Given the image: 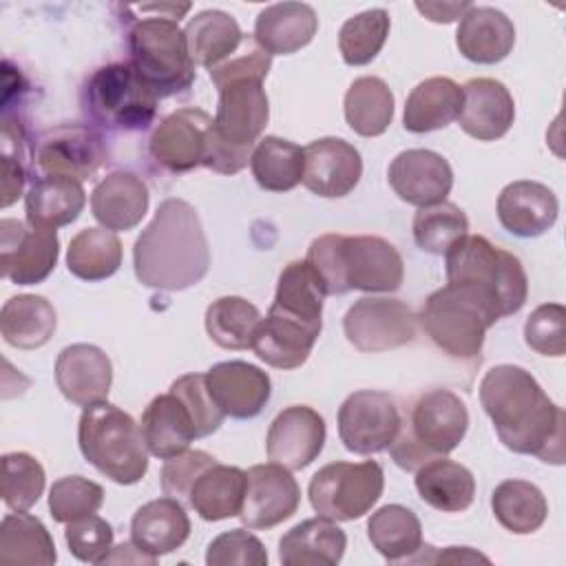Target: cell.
I'll return each mask as SVG.
<instances>
[{
  "label": "cell",
  "mask_w": 566,
  "mask_h": 566,
  "mask_svg": "<svg viewBox=\"0 0 566 566\" xmlns=\"http://www.w3.org/2000/svg\"><path fill=\"white\" fill-rule=\"evenodd\" d=\"M480 402L509 451L564 464V409L546 396L531 371L520 365L491 367L480 382Z\"/></svg>",
  "instance_id": "obj_1"
},
{
  "label": "cell",
  "mask_w": 566,
  "mask_h": 566,
  "mask_svg": "<svg viewBox=\"0 0 566 566\" xmlns=\"http://www.w3.org/2000/svg\"><path fill=\"white\" fill-rule=\"evenodd\" d=\"M142 285L181 292L197 285L210 268V245L197 210L184 199H164L133 248Z\"/></svg>",
  "instance_id": "obj_2"
},
{
  "label": "cell",
  "mask_w": 566,
  "mask_h": 566,
  "mask_svg": "<svg viewBox=\"0 0 566 566\" xmlns=\"http://www.w3.org/2000/svg\"><path fill=\"white\" fill-rule=\"evenodd\" d=\"M272 66V55L254 40H243L241 49L210 69V80L219 91L214 130L234 148H254L270 119V102L263 80Z\"/></svg>",
  "instance_id": "obj_3"
},
{
  "label": "cell",
  "mask_w": 566,
  "mask_h": 566,
  "mask_svg": "<svg viewBox=\"0 0 566 566\" xmlns=\"http://www.w3.org/2000/svg\"><path fill=\"white\" fill-rule=\"evenodd\" d=\"M305 261L316 270L327 294L396 292L405 276L396 245L371 234H323L310 243Z\"/></svg>",
  "instance_id": "obj_4"
},
{
  "label": "cell",
  "mask_w": 566,
  "mask_h": 566,
  "mask_svg": "<svg viewBox=\"0 0 566 566\" xmlns=\"http://www.w3.org/2000/svg\"><path fill=\"white\" fill-rule=\"evenodd\" d=\"M447 283L475 292L497 318L520 312L528 296L522 261L482 234H464L444 252Z\"/></svg>",
  "instance_id": "obj_5"
},
{
  "label": "cell",
  "mask_w": 566,
  "mask_h": 566,
  "mask_svg": "<svg viewBox=\"0 0 566 566\" xmlns=\"http://www.w3.org/2000/svg\"><path fill=\"white\" fill-rule=\"evenodd\" d=\"M157 15L137 20L128 31L130 64L157 97L184 93L195 82V62L179 18L190 4H150Z\"/></svg>",
  "instance_id": "obj_6"
},
{
  "label": "cell",
  "mask_w": 566,
  "mask_h": 566,
  "mask_svg": "<svg viewBox=\"0 0 566 566\" xmlns=\"http://www.w3.org/2000/svg\"><path fill=\"white\" fill-rule=\"evenodd\" d=\"M82 455L108 480L135 484L148 471V447L130 413L102 400L84 407L77 424Z\"/></svg>",
  "instance_id": "obj_7"
},
{
  "label": "cell",
  "mask_w": 566,
  "mask_h": 566,
  "mask_svg": "<svg viewBox=\"0 0 566 566\" xmlns=\"http://www.w3.org/2000/svg\"><path fill=\"white\" fill-rule=\"evenodd\" d=\"M467 429L469 411L462 398L449 389H429L416 400L409 427L400 424L389 453L400 469L416 471L424 462L458 449Z\"/></svg>",
  "instance_id": "obj_8"
},
{
  "label": "cell",
  "mask_w": 566,
  "mask_h": 566,
  "mask_svg": "<svg viewBox=\"0 0 566 566\" xmlns=\"http://www.w3.org/2000/svg\"><path fill=\"white\" fill-rule=\"evenodd\" d=\"M418 321L438 349L458 360H473L482 352L486 329L500 318L475 292L447 283L427 296Z\"/></svg>",
  "instance_id": "obj_9"
},
{
  "label": "cell",
  "mask_w": 566,
  "mask_h": 566,
  "mask_svg": "<svg viewBox=\"0 0 566 566\" xmlns=\"http://www.w3.org/2000/svg\"><path fill=\"white\" fill-rule=\"evenodd\" d=\"M157 95L130 62L99 66L86 82L84 104L93 122L117 130H142L157 113Z\"/></svg>",
  "instance_id": "obj_10"
},
{
  "label": "cell",
  "mask_w": 566,
  "mask_h": 566,
  "mask_svg": "<svg viewBox=\"0 0 566 566\" xmlns=\"http://www.w3.org/2000/svg\"><path fill=\"white\" fill-rule=\"evenodd\" d=\"M382 486L385 473L374 460L329 462L312 475L307 495L318 515L352 522L371 511L382 495Z\"/></svg>",
  "instance_id": "obj_11"
},
{
  "label": "cell",
  "mask_w": 566,
  "mask_h": 566,
  "mask_svg": "<svg viewBox=\"0 0 566 566\" xmlns=\"http://www.w3.org/2000/svg\"><path fill=\"white\" fill-rule=\"evenodd\" d=\"M345 338L367 354L409 345L418 332L416 314L398 298L363 296L343 318Z\"/></svg>",
  "instance_id": "obj_12"
},
{
  "label": "cell",
  "mask_w": 566,
  "mask_h": 566,
  "mask_svg": "<svg viewBox=\"0 0 566 566\" xmlns=\"http://www.w3.org/2000/svg\"><path fill=\"white\" fill-rule=\"evenodd\" d=\"M400 424L402 418L398 405L385 391H354L338 409V438L345 449L356 455H371L389 449Z\"/></svg>",
  "instance_id": "obj_13"
},
{
  "label": "cell",
  "mask_w": 566,
  "mask_h": 566,
  "mask_svg": "<svg viewBox=\"0 0 566 566\" xmlns=\"http://www.w3.org/2000/svg\"><path fill=\"white\" fill-rule=\"evenodd\" d=\"M214 142V119L201 108H179L166 115L150 135V157L170 172L206 166Z\"/></svg>",
  "instance_id": "obj_14"
},
{
  "label": "cell",
  "mask_w": 566,
  "mask_h": 566,
  "mask_svg": "<svg viewBox=\"0 0 566 566\" xmlns=\"http://www.w3.org/2000/svg\"><path fill=\"white\" fill-rule=\"evenodd\" d=\"M57 254L60 241L53 228L18 219L0 221V268L7 281L15 285L42 283L55 270Z\"/></svg>",
  "instance_id": "obj_15"
},
{
  "label": "cell",
  "mask_w": 566,
  "mask_h": 566,
  "mask_svg": "<svg viewBox=\"0 0 566 566\" xmlns=\"http://www.w3.org/2000/svg\"><path fill=\"white\" fill-rule=\"evenodd\" d=\"M245 478L248 482L239 517L248 528H272L296 513L301 489L290 469L276 462L254 464L245 471Z\"/></svg>",
  "instance_id": "obj_16"
},
{
  "label": "cell",
  "mask_w": 566,
  "mask_h": 566,
  "mask_svg": "<svg viewBox=\"0 0 566 566\" xmlns=\"http://www.w3.org/2000/svg\"><path fill=\"white\" fill-rule=\"evenodd\" d=\"M325 433V420L316 409L290 405L276 413L268 429V458L290 471L305 469L321 455Z\"/></svg>",
  "instance_id": "obj_17"
},
{
  "label": "cell",
  "mask_w": 566,
  "mask_h": 566,
  "mask_svg": "<svg viewBox=\"0 0 566 566\" xmlns=\"http://www.w3.org/2000/svg\"><path fill=\"white\" fill-rule=\"evenodd\" d=\"M106 159L102 137L86 126H57L49 130L35 150V164L44 175L84 181L93 177Z\"/></svg>",
  "instance_id": "obj_18"
},
{
  "label": "cell",
  "mask_w": 566,
  "mask_h": 566,
  "mask_svg": "<svg viewBox=\"0 0 566 566\" xmlns=\"http://www.w3.org/2000/svg\"><path fill=\"white\" fill-rule=\"evenodd\" d=\"M303 186L325 199L349 195L363 177L360 153L340 137H321L303 148Z\"/></svg>",
  "instance_id": "obj_19"
},
{
  "label": "cell",
  "mask_w": 566,
  "mask_h": 566,
  "mask_svg": "<svg viewBox=\"0 0 566 566\" xmlns=\"http://www.w3.org/2000/svg\"><path fill=\"white\" fill-rule=\"evenodd\" d=\"M203 376L214 405L237 420L259 416L272 396L270 376L245 360L217 363Z\"/></svg>",
  "instance_id": "obj_20"
},
{
  "label": "cell",
  "mask_w": 566,
  "mask_h": 566,
  "mask_svg": "<svg viewBox=\"0 0 566 566\" xmlns=\"http://www.w3.org/2000/svg\"><path fill=\"white\" fill-rule=\"evenodd\" d=\"M389 186L394 192L418 208L447 201L453 186V170L449 161L427 148H409L389 164Z\"/></svg>",
  "instance_id": "obj_21"
},
{
  "label": "cell",
  "mask_w": 566,
  "mask_h": 566,
  "mask_svg": "<svg viewBox=\"0 0 566 566\" xmlns=\"http://www.w3.org/2000/svg\"><path fill=\"white\" fill-rule=\"evenodd\" d=\"M55 382L62 396L77 407L102 402L113 382L111 358L88 343L69 345L57 354Z\"/></svg>",
  "instance_id": "obj_22"
},
{
  "label": "cell",
  "mask_w": 566,
  "mask_h": 566,
  "mask_svg": "<svg viewBox=\"0 0 566 566\" xmlns=\"http://www.w3.org/2000/svg\"><path fill=\"white\" fill-rule=\"evenodd\" d=\"M515 122V102L509 88L493 77H473L462 86L460 128L478 142H495Z\"/></svg>",
  "instance_id": "obj_23"
},
{
  "label": "cell",
  "mask_w": 566,
  "mask_h": 566,
  "mask_svg": "<svg viewBox=\"0 0 566 566\" xmlns=\"http://www.w3.org/2000/svg\"><path fill=\"white\" fill-rule=\"evenodd\" d=\"M557 214V195L539 181H511L497 197V219L502 228L522 239H533L548 232L555 226Z\"/></svg>",
  "instance_id": "obj_24"
},
{
  "label": "cell",
  "mask_w": 566,
  "mask_h": 566,
  "mask_svg": "<svg viewBox=\"0 0 566 566\" xmlns=\"http://www.w3.org/2000/svg\"><path fill=\"white\" fill-rule=\"evenodd\" d=\"M148 186L128 170L106 175L91 192V212L111 232L133 230L148 212Z\"/></svg>",
  "instance_id": "obj_25"
},
{
  "label": "cell",
  "mask_w": 566,
  "mask_h": 566,
  "mask_svg": "<svg viewBox=\"0 0 566 566\" xmlns=\"http://www.w3.org/2000/svg\"><path fill=\"white\" fill-rule=\"evenodd\" d=\"M515 44V27L506 13L493 7H475L460 18L455 31L458 51L475 64L502 62Z\"/></svg>",
  "instance_id": "obj_26"
},
{
  "label": "cell",
  "mask_w": 566,
  "mask_h": 566,
  "mask_svg": "<svg viewBox=\"0 0 566 566\" xmlns=\"http://www.w3.org/2000/svg\"><path fill=\"white\" fill-rule=\"evenodd\" d=\"M318 29L316 11L305 2H276L259 11L254 42L270 55H290L312 42Z\"/></svg>",
  "instance_id": "obj_27"
},
{
  "label": "cell",
  "mask_w": 566,
  "mask_h": 566,
  "mask_svg": "<svg viewBox=\"0 0 566 566\" xmlns=\"http://www.w3.org/2000/svg\"><path fill=\"white\" fill-rule=\"evenodd\" d=\"M190 535V520L184 504L175 497H157L139 506L130 520V542L153 555L161 557L177 551Z\"/></svg>",
  "instance_id": "obj_28"
},
{
  "label": "cell",
  "mask_w": 566,
  "mask_h": 566,
  "mask_svg": "<svg viewBox=\"0 0 566 566\" xmlns=\"http://www.w3.org/2000/svg\"><path fill=\"white\" fill-rule=\"evenodd\" d=\"M347 548L345 531L329 517H310L292 526L279 542L283 566H336Z\"/></svg>",
  "instance_id": "obj_29"
},
{
  "label": "cell",
  "mask_w": 566,
  "mask_h": 566,
  "mask_svg": "<svg viewBox=\"0 0 566 566\" xmlns=\"http://www.w3.org/2000/svg\"><path fill=\"white\" fill-rule=\"evenodd\" d=\"M144 442L148 447V453L168 460L177 453H184L192 440H197L195 422L179 396L172 391L155 396L139 420Z\"/></svg>",
  "instance_id": "obj_30"
},
{
  "label": "cell",
  "mask_w": 566,
  "mask_h": 566,
  "mask_svg": "<svg viewBox=\"0 0 566 566\" xmlns=\"http://www.w3.org/2000/svg\"><path fill=\"white\" fill-rule=\"evenodd\" d=\"M318 334L316 327L268 312L254 332L252 349L270 367L296 369L310 358Z\"/></svg>",
  "instance_id": "obj_31"
},
{
  "label": "cell",
  "mask_w": 566,
  "mask_h": 566,
  "mask_svg": "<svg viewBox=\"0 0 566 566\" xmlns=\"http://www.w3.org/2000/svg\"><path fill=\"white\" fill-rule=\"evenodd\" d=\"M325 296L327 292L316 270L305 259L290 261L279 274L276 294L270 305V312L321 329Z\"/></svg>",
  "instance_id": "obj_32"
},
{
  "label": "cell",
  "mask_w": 566,
  "mask_h": 566,
  "mask_svg": "<svg viewBox=\"0 0 566 566\" xmlns=\"http://www.w3.org/2000/svg\"><path fill=\"white\" fill-rule=\"evenodd\" d=\"M462 108V86L451 77H427L416 84L405 102L402 124L409 133L422 135L449 126Z\"/></svg>",
  "instance_id": "obj_33"
},
{
  "label": "cell",
  "mask_w": 566,
  "mask_h": 566,
  "mask_svg": "<svg viewBox=\"0 0 566 566\" xmlns=\"http://www.w3.org/2000/svg\"><path fill=\"white\" fill-rule=\"evenodd\" d=\"M416 491L436 511L460 513L473 504L475 478L464 464L438 455L416 469Z\"/></svg>",
  "instance_id": "obj_34"
},
{
  "label": "cell",
  "mask_w": 566,
  "mask_h": 566,
  "mask_svg": "<svg viewBox=\"0 0 566 566\" xmlns=\"http://www.w3.org/2000/svg\"><path fill=\"white\" fill-rule=\"evenodd\" d=\"M245 471L228 464H210L199 473L188 493V504L206 522L228 520L241 513L245 495Z\"/></svg>",
  "instance_id": "obj_35"
},
{
  "label": "cell",
  "mask_w": 566,
  "mask_h": 566,
  "mask_svg": "<svg viewBox=\"0 0 566 566\" xmlns=\"http://www.w3.org/2000/svg\"><path fill=\"white\" fill-rule=\"evenodd\" d=\"M184 33L192 62L208 71L232 57L245 40L239 22L219 9L199 11L190 18Z\"/></svg>",
  "instance_id": "obj_36"
},
{
  "label": "cell",
  "mask_w": 566,
  "mask_h": 566,
  "mask_svg": "<svg viewBox=\"0 0 566 566\" xmlns=\"http://www.w3.org/2000/svg\"><path fill=\"white\" fill-rule=\"evenodd\" d=\"M86 192L82 181L44 175L33 181L24 197L27 221L42 228H60L73 223L84 210Z\"/></svg>",
  "instance_id": "obj_37"
},
{
  "label": "cell",
  "mask_w": 566,
  "mask_h": 566,
  "mask_svg": "<svg viewBox=\"0 0 566 566\" xmlns=\"http://www.w3.org/2000/svg\"><path fill=\"white\" fill-rule=\"evenodd\" d=\"M55 327V310L44 296L18 294L2 305L0 332L11 347L38 349L51 340Z\"/></svg>",
  "instance_id": "obj_38"
},
{
  "label": "cell",
  "mask_w": 566,
  "mask_h": 566,
  "mask_svg": "<svg viewBox=\"0 0 566 566\" xmlns=\"http://www.w3.org/2000/svg\"><path fill=\"white\" fill-rule=\"evenodd\" d=\"M55 559V542L38 517L24 511L4 515L0 524V564L51 566Z\"/></svg>",
  "instance_id": "obj_39"
},
{
  "label": "cell",
  "mask_w": 566,
  "mask_h": 566,
  "mask_svg": "<svg viewBox=\"0 0 566 566\" xmlns=\"http://www.w3.org/2000/svg\"><path fill=\"white\" fill-rule=\"evenodd\" d=\"M345 122L360 137L382 135L394 119V93L385 80L363 75L345 93Z\"/></svg>",
  "instance_id": "obj_40"
},
{
  "label": "cell",
  "mask_w": 566,
  "mask_h": 566,
  "mask_svg": "<svg viewBox=\"0 0 566 566\" xmlns=\"http://www.w3.org/2000/svg\"><path fill=\"white\" fill-rule=\"evenodd\" d=\"M303 148L290 139L261 137L250 155V170L256 184L270 192H287L303 181Z\"/></svg>",
  "instance_id": "obj_41"
},
{
  "label": "cell",
  "mask_w": 566,
  "mask_h": 566,
  "mask_svg": "<svg viewBox=\"0 0 566 566\" xmlns=\"http://www.w3.org/2000/svg\"><path fill=\"white\" fill-rule=\"evenodd\" d=\"M367 537L387 562H400L420 551L422 524L411 509L385 504L367 520Z\"/></svg>",
  "instance_id": "obj_42"
},
{
  "label": "cell",
  "mask_w": 566,
  "mask_h": 566,
  "mask_svg": "<svg viewBox=\"0 0 566 566\" xmlns=\"http://www.w3.org/2000/svg\"><path fill=\"white\" fill-rule=\"evenodd\" d=\"M491 509L495 520L515 535L535 533L548 515L544 493L526 480H504L493 489Z\"/></svg>",
  "instance_id": "obj_43"
},
{
  "label": "cell",
  "mask_w": 566,
  "mask_h": 566,
  "mask_svg": "<svg viewBox=\"0 0 566 566\" xmlns=\"http://www.w3.org/2000/svg\"><path fill=\"white\" fill-rule=\"evenodd\" d=\"M122 265V241L106 228L80 230L66 250V268L82 281H104Z\"/></svg>",
  "instance_id": "obj_44"
},
{
  "label": "cell",
  "mask_w": 566,
  "mask_h": 566,
  "mask_svg": "<svg viewBox=\"0 0 566 566\" xmlns=\"http://www.w3.org/2000/svg\"><path fill=\"white\" fill-rule=\"evenodd\" d=\"M261 312L243 296H221L206 310V332L223 349L252 347Z\"/></svg>",
  "instance_id": "obj_45"
},
{
  "label": "cell",
  "mask_w": 566,
  "mask_h": 566,
  "mask_svg": "<svg viewBox=\"0 0 566 566\" xmlns=\"http://www.w3.org/2000/svg\"><path fill=\"white\" fill-rule=\"evenodd\" d=\"M389 27L391 20L385 9H367L345 20L338 31V49L343 62L349 66L369 64L385 46Z\"/></svg>",
  "instance_id": "obj_46"
},
{
  "label": "cell",
  "mask_w": 566,
  "mask_h": 566,
  "mask_svg": "<svg viewBox=\"0 0 566 566\" xmlns=\"http://www.w3.org/2000/svg\"><path fill=\"white\" fill-rule=\"evenodd\" d=\"M464 234H469V219L451 201L420 208L413 217V241L429 254H444Z\"/></svg>",
  "instance_id": "obj_47"
},
{
  "label": "cell",
  "mask_w": 566,
  "mask_h": 566,
  "mask_svg": "<svg viewBox=\"0 0 566 566\" xmlns=\"http://www.w3.org/2000/svg\"><path fill=\"white\" fill-rule=\"evenodd\" d=\"M44 491L42 464L24 451L2 455V500L9 511H29Z\"/></svg>",
  "instance_id": "obj_48"
},
{
  "label": "cell",
  "mask_w": 566,
  "mask_h": 566,
  "mask_svg": "<svg viewBox=\"0 0 566 566\" xmlns=\"http://www.w3.org/2000/svg\"><path fill=\"white\" fill-rule=\"evenodd\" d=\"M104 502V489L82 475H64L49 491V511L55 522L69 524L93 515Z\"/></svg>",
  "instance_id": "obj_49"
},
{
  "label": "cell",
  "mask_w": 566,
  "mask_h": 566,
  "mask_svg": "<svg viewBox=\"0 0 566 566\" xmlns=\"http://www.w3.org/2000/svg\"><path fill=\"white\" fill-rule=\"evenodd\" d=\"M27 137L22 124L2 113V186L0 206L9 208L22 197L27 184Z\"/></svg>",
  "instance_id": "obj_50"
},
{
  "label": "cell",
  "mask_w": 566,
  "mask_h": 566,
  "mask_svg": "<svg viewBox=\"0 0 566 566\" xmlns=\"http://www.w3.org/2000/svg\"><path fill=\"white\" fill-rule=\"evenodd\" d=\"M526 345L542 354L559 358L566 354V310L559 303H544L531 312L524 323Z\"/></svg>",
  "instance_id": "obj_51"
},
{
  "label": "cell",
  "mask_w": 566,
  "mask_h": 566,
  "mask_svg": "<svg viewBox=\"0 0 566 566\" xmlns=\"http://www.w3.org/2000/svg\"><path fill=\"white\" fill-rule=\"evenodd\" d=\"M208 566H265L268 551L263 542L245 528H232L217 535L208 544L206 553Z\"/></svg>",
  "instance_id": "obj_52"
},
{
  "label": "cell",
  "mask_w": 566,
  "mask_h": 566,
  "mask_svg": "<svg viewBox=\"0 0 566 566\" xmlns=\"http://www.w3.org/2000/svg\"><path fill=\"white\" fill-rule=\"evenodd\" d=\"M168 391L179 396L184 400V405L188 407L192 422H195L197 438H206L221 427L226 416L214 405L203 374H186V376L177 378Z\"/></svg>",
  "instance_id": "obj_53"
},
{
  "label": "cell",
  "mask_w": 566,
  "mask_h": 566,
  "mask_svg": "<svg viewBox=\"0 0 566 566\" xmlns=\"http://www.w3.org/2000/svg\"><path fill=\"white\" fill-rule=\"evenodd\" d=\"M69 551L86 564H102L113 548V526L99 515L69 522L64 531Z\"/></svg>",
  "instance_id": "obj_54"
},
{
  "label": "cell",
  "mask_w": 566,
  "mask_h": 566,
  "mask_svg": "<svg viewBox=\"0 0 566 566\" xmlns=\"http://www.w3.org/2000/svg\"><path fill=\"white\" fill-rule=\"evenodd\" d=\"M217 460L201 451V449H186L184 453H177L172 458H168L161 467V491L164 495H170L175 500H186L188 502V493L190 486L195 484V480L199 478L201 471H206L210 464H214Z\"/></svg>",
  "instance_id": "obj_55"
},
{
  "label": "cell",
  "mask_w": 566,
  "mask_h": 566,
  "mask_svg": "<svg viewBox=\"0 0 566 566\" xmlns=\"http://www.w3.org/2000/svg\"><path fill=\"white\" fill-rule=\"evenodd\" d=\"M416 9L431 22H453L462 18L469 9L471 2H416Z\"/></svg>",
  "instance_id": "obj_56"
},
{
  "label": "cell",
  "mask_w": 566,
  "mask_h": 566,
  "mask_svg": "<svg viewBox=\"0 0 566 566\" xmlns=\"http://www.w3.org/2000/svg\"><path fill=\"white\" fill-rule=\"evenodd\" d=\"M117 562H130V564H155L157 557L139 551L133 542H124L115 548H111V553L106 555V559L102 564H117Z\"/></svg>",
  "instance_id": "obj_57"
},
{
  "label": "cell",
  "mask_w": 566,
  "mask_h": 566,
  "mask_svg": "<svg viewBox=\"0 0 566 566\" xmlns=\"http://www.w3.org/2000/svg\"><path fill=\"white\" fill-rule=\"evenodd\" d=\"M427 562H489L486 555L471 551L469 546H449L447 551L429 557Z\"/></svg>",
  "instance_id": "obj_58"
}]
</instances>
